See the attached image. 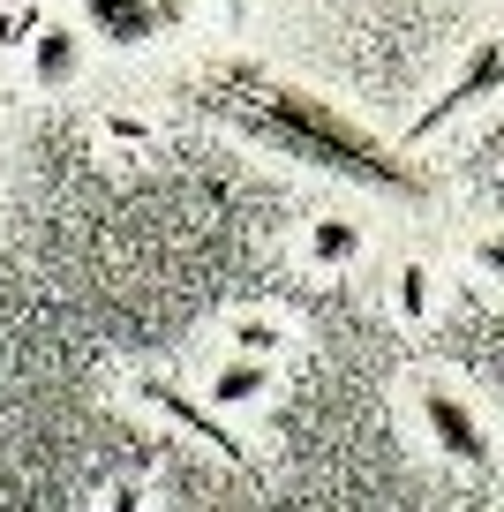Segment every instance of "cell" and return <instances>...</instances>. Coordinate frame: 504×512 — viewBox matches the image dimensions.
I'll return each mask as SVG.
<instances>
[{"mask_svg":"<svg viewBox=\"0 0 504 512\" xmlns=\"http://www.w3.org/2000/svg\"><path fill=\"white\" fill-rule=\"evenodd\" d=\"M497 83H504V38H489V46H474V53H467V68H459V76H452V91H444L437 106H422V113H414L407 144H422L429 128H444V121H452L459 106H474V98H489V91H497Z\"/></svg>","mask_w":504,"mask_h":512,"instance_id":"3","label":"cell"},{"mask_svg":"<svg viewBox=\"0 0 504 512\" xmlns=\"http://www.w3.org/2000/svg\"><path fill=\"white\" fill-rule=\"evenodd\" d=\"M482 264H489V272H504V234H489V241H482Z\"/></svg>","mask_w":504,"mask_h":512,"instance_id":"7","label":"cell"},{"mask_svg":"<svg viewBox=\"0 0 504 512\" xmlns=\"http://www.w3.org/2000/svg\"><path fill=\"white\" fill-rule=\"evenodd\" d=\"M196 106H204L211 121H226L234 136H249V144L279 151V159H294V166H316V174L347 181V189H369V196H384V204H422V196L437 189L429 166L414 159L407 144H384L377 128H362L354 113L316 98L309 83L279 76V68H264V61H241V53L204 68Z\"/></svg>","mask_w":504,"mask_h":512,"instance_id":"1","label":"cell"},{"mask_svg":"<svg viewBox=\"0 0 504 512\" xmlns=\"http://www.w3.org/2000/svg\"><path fill=\"white\" fill-rule=\"evenodd\" d=\"M316 249H331V256H347V249H354V226H324V234H316Z\"/></svg>","mask_w":504,"mask_h":512,"instance_id":"6","label":"cell"},{"mask_svg":"<svg viewBox=\"0 0 504 512\" xmlns=\"http://www.w3.org/2000/svg\"><path fill=\"white\" fill-rule=\"evenodd\" d=\"M68 61H76V46H68V38H46V53H38V68H46V76H68Z\"/></svg>","mask_w":504,"mask_h":512,"instance_id":"5","label":"cell"},{"mask_svg":"<svg viewBox=\"0 0 504 512\" xmlns=\"http://www.w3.org/2000/svg\"><path fill=\"white\" fill-rule=\"evenodd\" d=\"M422 422H429V437H437V445L452 452L459 467H482V460H489V437H482V422H474L467 407L452 400V392H422Z\"/></svg>","mask_w":504,"mask_h":512,"instance_id":"4","label":"cell"},{"mask_svg":"<svg viewBox=\"0 0 504 512\" xmlns=\"http://www.w3.org/2000/svg\"><path fill=\"white\" fill-rule=\"evenodd\" d=\"M83 23L113 46H151L181 23V0H83Z\"/></svg>","mask_w":504,"mask_h":512,"instance_id":"2","label":"cell"}]
</instances>
